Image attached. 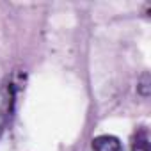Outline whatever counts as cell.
<instances>
[{
  "mask_svg": "<svg viewBox=\"0 0 151 151\" xmlns=\"http://www.w3.org/2000/svg\"><path fill=\"white\" fill-rule=\"evenodd\" d=\"M93 149L94 151H123V144L114 135H98L93 139Z\"/></svg>",
  "mask_w": 151,
  "mask_h": 151,
  "instance_id": "cell-1",
  "label": "cell"
},
{
  "mask_svg": "<svg viewBox=\"0 0 151 151\" xmlns=\"http://www.w3.org/2000/svg\"><path fill=\"white\" fill-rule=\"evenodd\" d=\"M9 112H11V98L7 94L6 87H0V135H2V132L7 124Z\"/></svg>",
  "mask_w": 151,
  "mask_h": 151,
  "instance_id": "cell-2",
  "label": "cell"
},
{
  "mask_svg": "<svg viewBox=\"0 0 151 151\" xmlns=\"http://www.w3.org/2000/svg\"><path fill=\"white\" fill-rule=\"evenodd\" d=\"M132 151H151L149 149V135L146 128H139L132 140Z\"/></svg>",
  "mask_w": 151,
  "mask_h": 151,
  "instance_id": "cell-3",
  "label": "cell"
},
{
  "mask_svg": "<svg viewBox=\"0 0 151 151\" xmlns=\"http://www.w3.org/2000/svg\"><path fill=\"white\" fill-rule=\"evenodd\" d=\"M149 84H151V80H149V73H144L142 77H140V80H139V86H137V91H139L140 96H144V98L149 96Z\"/></svg>",
  "mask_w": 151,
  "mask_h": 151,
  "instance_id": "cell-4",
  "label": "cell"
}]
</instances>
